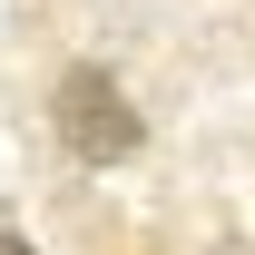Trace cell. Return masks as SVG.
I'll return each instance as SVG.
<instances>
[{
	"mask_svg": "<svg viewBox=\"0 0 255 255\" xmlns=\"http://www.w3.org/2000/svg\"><path fill=\"white\" fill-rule=\"evenodd\" d=\"M59 137H69V157H89V167L137 157V108H128V89L108 69H69L59 79Z\"/></svg>",
	"mask_w": 255,
	"mask_h": 255,
	"instance_id": "6da1fadb",
	"label": "cell"
},
{
	"mask_svg": "<svg viewBox=\"0 0 255 255\" xmlns=\"http://www.w3.org/2000/svg\"><path fill=\"white\" fill-rule=\"evenodd\" d=\"M0 255H30V236H0Z\"/></svg>",
	"mask_w": 255,
	"mask_h": 255,
	"instance_id": "7a4b0ae2",
	"label": "cell"
}]
</instances>
